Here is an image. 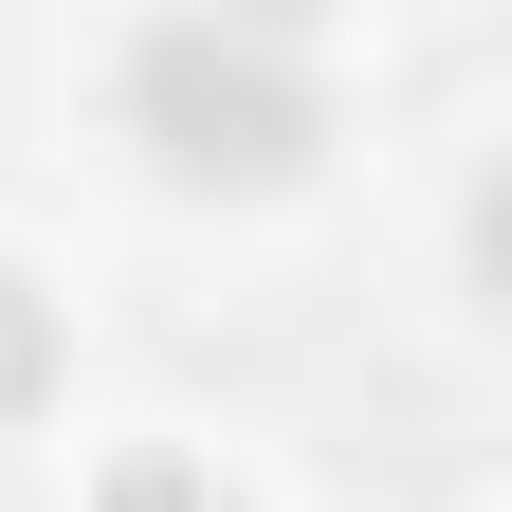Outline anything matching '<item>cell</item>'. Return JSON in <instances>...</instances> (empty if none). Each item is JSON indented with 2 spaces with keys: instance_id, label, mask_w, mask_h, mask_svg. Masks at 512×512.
I'll list each match as a JSON object with an SVG mask.
<instances>
[{
  "instance_id": "obj_2",
  "label": "cell",
  "mask_w": 512,
  "mask_h": 512,
  "mask_svg": "<svg viewBox=\"0 0 512 512\" xmlns=\"http://www.w3.org/2000/svg\"><path fill=\"white\" fill-rule=\"evenodd\" d=\"M37 384H55V311H37L19 275H0V421H19V403H37Z\"/></svg>"
},
{
  "instance_id": "obj_1",
  "label": "cell",
  "mask_w": 512,
  "mask_h": 512,
  "mask_svg": "<svg viewBox=\"0 0 512 512\" xmlns=\"http://www.w3.org/2000/svg\"><path fill=\"white\" fill-rule=\"evenodd\" d=\"M128 110H147V147L183 183H275L311 147V74L275 37H220V19H165L147 55H128Z\"/></svg>"
}]
</instances>
